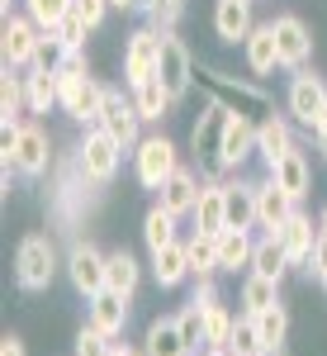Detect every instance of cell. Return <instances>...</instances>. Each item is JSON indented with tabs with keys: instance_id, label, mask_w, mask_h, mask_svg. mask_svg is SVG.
Wrapping results in <instances>:
<instances>
[{
	"instance_id": "obj_1",
	"label": "cell",
	"mask_w": 327,
	"mask_h": 356,
	"mask_svg": "<svg viewBox=\"0 0 327 356\" xmlns=\"http://www.w3.org/2000/svg\"><path fill=\"white\" fill-rule=\"evenodd\" d=\"M53 162V138L38 124H5V171L15 166L19 176H43Z\"/></svg>"
},
{
	"instance_id": "obj_2",
	"label": "cell",
	"mask_w": 327,
	"mask_h": 356,
	"mask_svg": "<svg viewBox=\"0 0 327 356\" xmlns=\"http://www.w3.org/2000/svg\"><path fill=\"white\" fill-rule=\"evenodd\" d=\"M119 162H124V147H119V138L109 134V129H85L81 147H76V171H81L85 181H95V186H109L114 176H119Z\"/></svg>"
},
{
	"instance_id": "obj_3",
	"label": "cell",
	"mask_w": 327,
	"mask_h": 356,
	"mask_svg": "<svg viewBox=\"0 0 327 356\" xmlns=\"http://www.w3.org/2000/svg\"><path fill=\"white\" fill-rule=\"evenodd\" d=\"M57 275V247L48 233H28L15 252V280L19 290H48Z\"/></svg>"
},
{
	"instance_id": "obj_4",
	"label": "cell",
	"mask_w": 327,
	"mask_h": 356,
	"mask_svg": "<svg viewBox=\"0 0 327 356\" xmlns=\"http://www.w3.org/2000/svg\"><path fill=\"white\" fill-rule=\"evenodd\" d=\"M157 67H162V29H137L128 33V48H124V81L128 86H142L157 76Z\"/></svg>"
},
{
	"instance_id": "obj_5",
	"label": "cell",
	"mask_w": 327,
	"mask_h": 356,
	"mask_svg": "<svg viewBox=\"0 0 327 356\" xmlns=\"http://www.w3.org/2000/svg\"><path fill=\"white\" fill-rule=\"evenodd\" d=\"M43 29L33 24L28 15H5V33H0V53H5V67H33V57L43 48Z\"/></svg>"
},
{
	"instance_id": "obj_6",
	"label": "cell",
	"mask_w": 327,
	"mask_h": 356,
	"mask_svg": "<svg viewBox=\"0 0 327 356\" xmlns=\"http://www.w3.org/2000/svg\"><path fill=\"white\" fill-rule=\"evenodd\" d=\"M181 166V157H176V143L171 138H142L137 143V181L147 186V191H162L166 176Z\"/></svg>"
},
{
	"instance_id": "obj_7",
	"label": "cell",
	"mask_w": 327,
	"mask_h": 356,
	"mask_svg": "<svg viewBox=\"0 0 327 356\" xmlns=\"http://www.w3.org/2000/svg\"><path fill=\"white\" fill-rule=\"evenodd\" d=\"M137 124H142L137 105H133V100H124L119 90H109V86H105V105H100V129H109V134L119 138V147H124V152L142 143V138H137Z\"/></svg>"
},
{
	"instance_id": "obj_8",
	"label": "cell",
	"mask_w": 327,
	"mask_h": 356,
	"mask_svg": "<svg viewBox=\"0 0 327 356\" xmlns=\"http://www.w3.org/2000/svg\"><path fill=\"white\" fill-rule=\"evenodd\" d=\"M271 24H275V43H280V67L303 72V62L313 57V33H308V24H303L299 15H280Z\"/></svg>"
},
{
	"instance_id": "obj_9",
	"label": "cell",
	"mask_w": 327,
	"mask_h": 356,
	"mask_svg": "<svg viewBox=\"0 0 327 356\" xmlns=\"http://www.w3.org/2000/svg\"><path fill=\"white\" fill-rule=\"evenodd\" d=\"M294 209H299V200H294L290 191H280V186H275V176L256 181V228L280 233L285 223L294 219Z\"/></svg>"
},
{
	"instance_id": "obj_10",
	"label": "cell",
	"mask_w": 327,
	"mask_h": 356,
	"mask_svg": "<svg viewBox=\"0 0 327 356\" xmlns=\"http://www.w3.org/2000/svg\"><path fill=\"white\" fill-rule=\"evenodd\" d=\"M157 76H162V86L176 95V100H181V95L190 90V81H194V57L176 33H162V67H157Z\"/></svg>"
},
{
	"instance_id": "obj_11",
	"label": "cell",
	"mask_w": 327,
	"mask_h": 356,
	"mask_svg": "<svg viewBox=\"0 0 327 356\" xmlns=\"http://www.w3.org/2000/svg\"><path fill=\"white\" fill-rule=\"evenodd\" d=\"M105 257L109 252H100V247H90V243H76L67 252V275H72V285L81 290L85 300L105 290Z\"/></svg>"
},
{
	"instance_id": "obj_12",
	"label": "cell",
	"mask_w": 327,
	"mask_h": 356,
	"mask_svg": "<svg viewBox=\"0 0 327 356\" xmlns=\"http://www.w3.org/2000/svg\"><path fill=\"white\" fill-rule=\"evenodd\" d=\"M228 119H233V105H223V100L204 105V114L194 119V129H190V152L194 157H214L218 162V147H223V134H228Z\"/></svg>"
},
{
	"instance_id": "obj_13",
	"label": "cell",
	"mask_w": 327,
	"mask_h": 356,
	"mask_svg": "<svg viewBox=\"0 0 327 356\" xmlns=\"http://www.w3.org/2000/svg\"><path fill=\"white\" fill-rule=\"evenodd\" d=\"M323 105H327V86L313 72H294V81H290V114H294V124L313 129Z\"/></svg>"
},
{
	"instance_id": "obj_14",
	"label": "cell",
	"mask_w": 327,
	"mask_h": 356,
	"mask_svg": "<svg viewBox=\"0 0 327 356\" xmlns=\"http://www.w3.org/2000/svg\"><path fill=\"white\" fill-rule=\"evenodd\" d=\"M199 191H204V186H199V176H194L190 166H176V171L166 176V186L157 191V195H162L157 204H162L166 214L185 219V214H194V204H199Z\"/></svg>"
},
{
	"instance_id": "obj_15",
	"label": "cell",
	"mask_w": 327,
	"mask_h": 356,
	"mask_svg": "<svg viewBox=\"0 0 327 356\" xmlns=\"http://www.w3.org/2000/svg\"><path fill=\"white\" fill-rule=\"evenodd\" d=\"M251 152H256V124H251L242 110H233L228 134H223V147H218V166H223V171H237Z\"/></svg>"
},
{
	"instance_id": "obj_16",
	"label": "cell",
	"mask_w": 327,
	"mask_h": 356,
	"mask_svg": "<svg viewBox=\"0 0 327 356\" xmlns=\"http://www.w3.org/2000/svg\"><path fill=\"white\" fill-rule=\"evenodd\" d=\"M251 29H256L251 0H218L214 5V33L223 38V43H246Z\"/></svg>"
},
{
	"instance_id": "obj_17",
	"label": "cell",
	"mask_w": 327,
	"mask_h": 356,
	"mask_svg": "<svg viewBox=\"0 0 327 356\" xmlns=\"http://www.w3.org/2000/svg\"><path fill=\"white\" fill-rule=\"evenodd\" d=\"M256 152H261L266 171H271L285 152H294V134H290V124H285L280 114H271V119H261V124H256Z\"/></svg>"
},
{
	"instance_id": "obj_18",
	"label": "cell",
	"mask_w": 327,
	"mask_h": 356,
	"mask_svg": "<svg viewBox=\"0 0 327 356\" xmlns=\"http://www.w3.org/2000/svg\"><path fill=\"white\" fill-rule=\"evenodd\" d=\"M266 176H275V186H280V191H290L294 200H303V195L313 191V171H308V157H303L299 147H294V152H285Z\"/></svg>"
},
{
	"instance_id": "obj_19",
	"label": "cell",
	"mask_w": 327,
	"mask_h": 356,
	"mask_svg": "<svg viewBox=\"0 0 327 356\" xmlns=\"http://www.w3.org/2000/svg\"><path fill=\"white\" fill-rule=\"evenodd\" d=\"M223 228H228L223 186H218V181H204V191H199V204H194V233H209V238H218Z\"/></svg>"
},
{
	"instance_id": "obj_20",
	"label": "cell",
	"mask_w": 327,
	"mask_h": 356,
	"mask_svg": "<svg viewBox=\"0 0 327 356\" xmlns=\"http://www.w3.org/2000/svg\"><path fill=\"white\" fill-rule=\"evenodd\" d=\"M242 48H246V67H251L256 76H271L275 67H280V43H275V24H256V29H251V38H246Z\"/></svg>"
},
{
	"instance_id": "obj_21",
	"label": "cell",
	"mask_w": 327,
	"mask_h": 356,
	"mask_svg": "<svg viewBox=\"0 0 327 356\" xmlns=\"http://www.w3.org/2000/svg\"><path fill=\"white\" fill-rule=\"evenodd\" d=\"M275 238L285 243V252H290V261H294V266H308L313 243H318V228H313V219H308V214H299V209H294V219L285 223Z\"/></svg>"
},
{
	"instance_id": "obj_22",
	"label": "cell",
	"mask_w": 327,
	"mask_h": 356,
	"mask_svg": "<svg viewBox=\"0 0 327 356\" xmlns=\"http://www.w3.org/2000/svg\"><path fill=\"white\" fill-rule=\"evenodd\" d=\"M90 323L105 332V337H119L124 323H128V300H124V295H114V290L90 295Z\"/></svg>"
},
{
	"instance_id": "obj_23",
	"label": "cell",
	"mask_w": 327,
	"mask_h": 356,
	"mask_svg": "<svg viewBox=\"0 0 327 356\" xmlns=\"http://www.w3.org/2000/svg\"><path fill=\"white\" fill-rule=\"evenodd\" d=\"M142 352L147 356H194L190 347H185L176 318H152V323H147V337H142Z\"/></svg>"
},
{
	"instance_id": "obj_24",
	"label": "cell",
	"mask_w": 327,
	"mask_h": 356,
	"mask_svg": "<svg viewBox=\"0 0 327 356\" xmlns=\"http://www.w3.org/2000/svg\"><path fill=\"white\" fill-rule=\"evenodd\" d=\"M214 243H218V271H237V266H251V252H256V243L246 238V228H223Z\"/></svg>"
},
{
	"instance_id": "obj_25",
	"label": "cell",
	"mask_w": 327,
	"mask_h": 356,
	"mask_svg": "<svg viewBox=\"0 0 327 356\" xmlns=\"http://www.w3.org/2000/svg\"><path fill=\"white\" fill-rule=\"evenodd\" d=\"M105 290H114V295H124V300H133V290H137V261H133V252H109L105 257Z\"/></svg>"
},
{
	"instance_id": "obj_26",
	"label": "cell",
	"mask_w": 327,
	"mask_h": 356,
	"mask_svg": "<svg viewBox=\"0 0 327 356\" xmlns=\"http://www.w3.org/2000/svg\"><path fill=\"white\" fill-rule=\"evenodd\" d=\"M24 95H28V114H48L53 105H62V90H57V72H38V67H28V76H24Z\"/></svg>"
},
{
	"instance_id": "obj_27",
	"label": "cell",
	"mask_w": 327,
	"mask_h": 356,
	"mask_svg": "<svg viewBox=\"0 0 327 356\" xmlns=\"http://www.w3.org/2000/svg\"><path fill=\"white\" fill-rule=\"evenodd\" d=\"M294 261H290V252H285V243L275 238V233H266L261 243H256V252H251V271L256 275H271V280H285V271H290Z\"/></svg>"
},
{
	"instance_id": "obj_28",
	"label": "cell",
	"mask_w": 327,
	"mask_h": 356,
	"mask_svg": "<svg viewBox=\"0 0 327 356\" xmlns=\"http://www.w3.org/2000/svg\"><path fill=\"white\" fill-rule=\"evenodd\" d=\"M152 271H157V285H181L190 275V257H185V243H171L162 252H152Z\"/></svg>"
},
{
	"instance_id": "obj_29",
	"label": "cell",
	"mask_w": 327,
	"mask_h": 356,
	"mask_svg": "<svg viewBox=\"0 0 327 356\" xmlns=\"http://www.w3.org/2000/svg\"><path fill=\"white\" fill-rule=\"evenodd\" d=\"M223 204H228V228H251L256 223V186H223Z\"/></svg>"
},
{
	"instance_id": "obj_30",
	"label": "cell",
	"mask_w": 327,
	"mask_h": 356,
	"mask_svg": "<svg viewBox=\"0 0 327 356\" xmlns=\"http://www.w3.org/2000/svg\"><path fill=\"white\" fill-rule=\"evenodd\" d=\"M133 105H137V114H142V119H166V110L176 105V95L162 86V76H152V81L133 86Z\"/></svg>"
},
{
	"instance_id": "obj_31",
	"label": "cell",
	"mask_w": 327,
	"mask_h": 356,
	"mask_svg": "<svg viewBox=\"0 0 327 356\" xmlns=\"http://www.w3.org/2000/svg\"><path fill=\"white\" fill-rule=\"evenodd\" d=\"M251 318H256V332H261V347H266V352H280L285 337H290V314H285V304H271V309H261V314H251Z\"/></svg>"
},
{
	"instance_id": "obj_32",
	"label": "cell",
	"mask_w": 327,
	"mask_h": 356,
	"mask_svg": "<svg viewBox=\"0 0 327 356\" xmlns=\"http://www.w3.org/2000/svg\"><path fill=\"white\" fill-rule=\"evenodd\" d=\"M271 304H280V280L251 271L242 280V309L246 314H261V309H271Z\"/></svg>"
},
{
	"instance_id": "obj_33",
	"label": "cell",
	"mask_w": 327,
	"mask_h": 356,
	"mask_svg": "<svg viewBox=\"0 0 327 356\" xmlns=\"http://www.w3.org/2000/svg\"><path fill=\"white\" fill-rule=\"evenodd\" d=\"M204 72V81L214 86V90H223V95H237V100H246V105H266V90L251 81H237V76H228V72H218V67H199Z\"/></svg>"
},
{
	"instance_id": "obj_34",
	"label": "cell",
	"mask_w": 327,
	"mask_h": 356,
	"mask_svg": "<svg viewBox=\"0 0 327 356\" xmlns=\"http://www.w3.org/2000/svg\"><path fill=\"white\" fill-rule=\"evenodd\" d=\"M142 238H147V247H152V252L181 243V238H176V214H166L162 204H152V209H147V219H142Z\"/></svg>"
},
{
	"instance_id": "obj_35",
	"label": "cell",
	"mask_w": 327,
	"mask_h": 356,
	"mask_svg": "<svg viewBox=\"0 0 327 356\" xmlns=\"http://www.w3.org/2000/svg\"><path fill=\"white\" fill-rule=\"evenodd\" d=\"M185 257H190V275H199V280H209L218 271V243L209 233H194L185 243Z\"/></svg>"
},
{
	"instance_id": "obj_36",
	"label": "cell",
	"mask_w": 327,
	"mask_h": 356,
	"mask_svg": "<svg viewBox=\"0 0 327 356\" xmlns=\"http://www.w3.org/2000/svg\"><path fill=\"white\" fill-rule=\"evenodd\" d=\"M228 356H271L261 347V332H256V318L242 314L237 323H233V337H228Z\"/></svg>"
},
{
	"instance_id": "obj_37",
	"label": "cell",
	"mask_w": 327,
	"mask_h": 356,
	"mask_svg": "<svg viewBox=\"0 0 327 356\" xmlns=\"http://www.w3.org/2000/svg\"><path fill=\"white\" fill-rule=\"evenodd\" d=\"M72 5H76V0H24V15L43 29V33H53V29L72 15Z\"/></svg>"
},
{
	"instance_id": "obj_38",
	"label": "cell",
	"mask_w": 327,
	"mask_h": 356,
	"mask_svg": "<svg viewBox=\"0 0 327 356\" xmlns=\"http://www.w3.org/2000/svg\"><path fill=\"white\" fill-rule=\"evenodd\" d=\"M28 110V95H24V76H15L10 67H5V81H0V114H5V124H19V114Z\"/></svg>"
},
{
	"instance_id": "obj_39",
	"label": "cell",
	"mask_w": 327,
	"mask_h": 356,
	"mask_svg": "<svg viewBox=\"0 0 327 356\" xmlns=\"http://www.w3.org/2000/svg\"><path fill=\"white\" fill-rule=\"evenodd\" d=\"M233 323H237V318H233L223 304H209V309H204V347H228Z\"/></svg>"
},
{
	"instance_id": "obj_40",
	"label": "cell",
	"mask_w": 327,
	"mask_h": 356,
	"mask_svg": "<svg viewBox=\"0 0 327 356\" xmlns=\"http://www.w3.org/2000/svg\"><path fill=\"white\" fill-rule=\"evenodd\" d=\"M137 10L152 19V29H162V33H171V24L185 15V0H137Z\"/></svg>"
},
{
	"instance_id": "obj_41",
	"label": "cell",
	"mask_w": 327,
	"mask_h": 356,
	"mask_svg": "<svg viewBox=\"0 0 327 356\" xmlns=\"http://www.w3.org/2000/svg\"><path fill=\"white\" fill-rule=\"evenodd\" d=\"M176 323H181V337H185V347L199 356V347H204V309H199V304H185V309L176 314Z\"/></svg>"
},
{
	"instance_id": "obj_42",
	"label": "cell",
	"mask_w": 327,
	"mask_h": 356,
	"mask_svg": "<svg viewBox=\"0 0 327 356\" xmlns=\"http://www.w3.org/2000/svg\"><path fill=\"white\" fill-rule=\"evenodd\" d=\"M85 33H90V29H85L76 15H67V19L53 29V38L62 43V48H67V53H85Z\"/></svg>"
},
{
	"instance_id": "obj_43",
	"label": "cell",
	"mask_w": 327,
	"mask_h": 356,
	"mask_svg": "<svg viewBox=\"0 0 327 356\" xmlns=\"http://www.w3.org/2000/svg\"><path fill=\"white\" fill-rule=\"evenodd\" d=\"M109 352H114V342H109L95 323H85L81 337H76V356H109Z\"/></svg>"
},
{
	"instance_id": "obj_44",
	"label": "cell",
	"mask_w": 327,
	"mask_h": 356,
	"mask_svg": "<svg viewBox=\"0 0 327 356\" xmlns=\"http://www.w3.org/2000/svg\"><path fill=\"white\" fill-rule=\"evenodd\" d=\"M105 10H109V0H76V5H72V15H76L85 29H100V24H105Z\"/></svg>"
},
{
	"instance_id": "obj_45",
	"label": "cell",
	"mask_w": 327,
	"mask_h": 356,
	"mask_svg": "<svg viewBox=\"0 0 327 356\" xmlns=\"http://www.w3.org/2000/svg\"><path fill=\"white\" fill-rule=\"evenodd\" d=\"M308 271H313V280L327 290V233H318V243H313V257H308Z\"/></svg>"
},
{
	"instance_id": "obj_46",
	"label": "cell",
	"mask_w": 327,
	"mask_h": 356,
	"mask_svg": "<svg viewBox=\"0 0 327 356\" xmlns=\"http://www.w3.org/2000/svg\"><path fill=\"white\" fill-rule=\"evenodd\" d=\"M190 304H199V309H209V304H218L214 280H199V285H194V300H190Z\"/></svg>"
},
{
	"instance_id": "obj_47",
	"label": "cell",
	"mask_w": 327,
	"mask_h": 356,
	"mask_svg": "<svg viewBox=\"0 0 327 356\" xmlns=\"http://www.w3.org/2000/svg\"><path fill=\"white\" fill-rule=\"evenodd\" d=\"M0 356H24V342H19V337H15V332H10V337H5V342H0Z\"/></svg>"
},
{
	"instance_id": "obj_48",
	"label": "cell",
	"mask_w": 327,
	"mask_h": 356,
	"mask_svg": "<svg viewBox=\"0 0 327 356\" xmlns=\"http://www.w3.org/2000/svg\"><path fill=\"white\" fill-rule=\"evenodd\" d=\"M109 356H147V352H137V347H124V342H114V352Z\"/></svg>"
},
{
	"instance_id": "obj_49",
	"label": "cell",
	"mask_w": 327,
	"mask_h": 356,
	"mask_svg": "<svg viewBox=\"0 0 327 356\" xmlns=\"http://www.w3.org/2000/svg\"><path fill=\"white\" fill-rule=\"evenodd\" d=\"M313 134H318V138L327 134V105H323V114H318V124H313Z\"/></svg>"
},
{
	"instance_id": "obj_50",
	"label": "cell",
	"mask_w": 327,
	"mask_h": 356,
	"mask_svg": "<svg viewBox=\"0 0 327 356\" xmlns=\"http://www.w3.org/2000/svg\"><path fill=\"white\" fill-rule=\"evenodd\" d=\"M199 356H228V347H204Z\"/></svg>"
},
{
	"instance_id": "obj_51",
	"label": "cell",
	"mask_w": 327,
	"mask_h": 356,
	"mask_svg": "<svg viewBox=\"0 0 327 356\" xmlns=\"http://www.w3.org/2000/svg\"><path fill=\"white\" fill-rule=\"evenodd\" d=\"M109 5H119V10H133L137 0H109Z\"/></svg>"
},
{
	"instance_id": "obj_52",
	"label": "cell",
	"mask_w": 327,
	"mask_h": 356,
	"mask_svg": "<svg viewBox=\"0 0 327 356\" xmlns=\"http://www.w3.org/2000/svg\"><path fill=\"white\" fill-rule=\"evenodd\" d=\"M318 233H327V209H323V219H318Z\"/></svg>"
},
{
	"instance_id": "obj_53",
	"label": "cell",
	"mask_w": 327,
	"mask_h": 356,
	"mask_svg": "<svg viewBox=\"0 0 327 356\" xmlns=\"http://www.w3.org/2000/svg\"><path fill=\"white\" fill-rule=\"evenodd\" d=\"M318 147H323V157H327V134H323V138H318Z\"/></svg>"
},
{
	"instance_id": "obj_54",
	"label": "cell",
	"mask_w": 327,
	"mask_h": 356,
	"mask_svg": "<svg viewBox=\"0 0 327 356\" xmlns=\"http://www.w3.org/2000/svg\"><path fill=\"white\" fill-rule=\"evenodd\" d=\"M5 10H10V0H5Z\"/></svg>"
},
{
	"instance_id": "obj_55",
	"label": "cell",
	"mask_w": 327,
	"mask_h": 356,
	"mask_svg": "<svg viewBox=\"0 0 327 356\" xmlns=\"http://www.w3.org/2000/svg\"><path fill=\"white\" fill-rule=\"evenodd\" d=\"M271 356H280V352H271Z\"/></svg>"
}]
</instances>
